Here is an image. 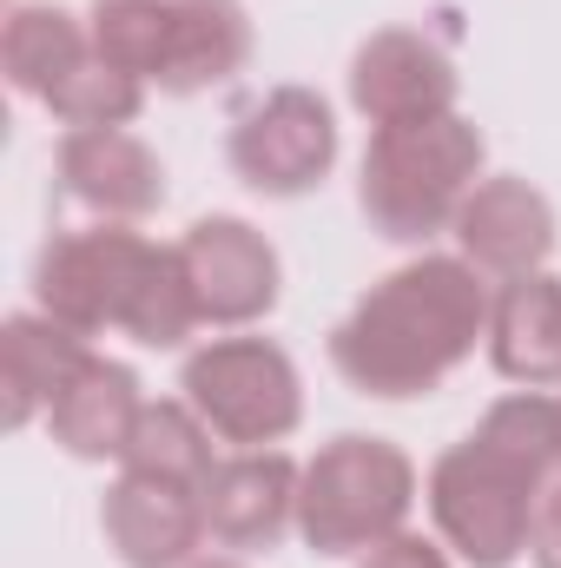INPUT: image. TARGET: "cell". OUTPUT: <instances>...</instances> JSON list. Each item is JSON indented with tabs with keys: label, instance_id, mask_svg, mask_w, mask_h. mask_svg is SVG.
Here are the masks:
<instances>
[{
	"label": "cell",
	"instance_id": "obj_22",
	"mask_svg": "<svg viewBox=\"0 0 561 568\" xmlns=\"http://www.w3.org/2000/svg\"><path fill=\"white\" fill-rule=\"evenodd\" d=\"M357 568H456L429 536H410V529H397L390 542H377V549H364V562Z\"/></svg>",
	"mask_w": 561,
	"mask_h": 568
},
{
	"label": "cell",
	"instance_id": "obj_20",
	"mask_svg": "<svg viewBox=\"0 0 561 568\" xmlns=\"http://www.w3.org/2000/svg\"><path fill=\"white\" fill-rule=\"evenodd\" d=\"M93 53L133 80H165L172 33H178V0H93L86 13Z\"/></svg>",
	"mask_w": 561,
	"mask_h": 568
},
{
	"label": "cell",
	"instance_id": "obj_25",
	"mask_svg": "<svg viewBox=\"0 0 561 568\" xmlns=\"http://www.w3.org/2000/svg\"><path fill=\"white\" fill-rule=\"evenodd\" d=\"M555 404H561V397H555Z\"/></svg>",
	"mask_w": 561,
	"mask_h": 568
},
{
	"label": "cell",
	"instance_id": "obj_23",
	"mask_svg": "<svg viewBox=\"0 0 561 568\" xmlns=\"http://www.w3.org/2000/svg\"><path fill=\"white\" fill-rule=\"evenodd\" d=\"M529 556H536V568H561V483H549V489H542V503H536Z\"/></svg>",
	"mask_w": 561,
	"mask_h": 568
},
{
	"label": "cell",
	"instance_id": "obj_11",
	"mask_svg": "<svg viewBox=\"0 0 561 568\" xmlns=\"http://www.w3.org/2000/svg\"><path fill=\"white\" fill-rule=\"evenodd\" d=\"M456 258H469L489 278H522L542 272L555 252V205L529 185V179H482L462 212H456Z\"/></svg>",
	"mask_w": 561,
	"mask_h": 568
},
{
	"label": "cell",
	"instance_id": "obj_13",
	"mask_svg": "<svg viewBox=\"0 0 561 568\" xmlns=\"http://www.w3.org/2000/svg\"><path fill=\"white\" fill-rule=\"evenodd\" d=\"M100 523L126 568H185L212 536L198 489H172L152 476H120L100 503Z\"/></svg>",
	"mask_w": 561,
	"mask_h": 568
},
{
	"label": "cell",
	"instance_id": "obj_24",
	"mask_svg": "<svg viewBox=\"0 0 561 568\" xmlns=\"http://www.w3.org/2000/svg\"><path fill=\"white\" fill-rule=\"evenodd\" d=\"M185 568H245V562H232V556H192Z\"/></svg>",
	"mask_w": 561,
	"mask_h": 568
},
{
	"label": "cell",
	"instance_id": "obj_21",
	"mask_svg": "<svg viewBox=\"0 0 561 568\" xmlns=\"http://www.w3.org/2000/svg\"><path fill=\"white\" fill-rule=\"evenodd\" d=\"M145 106V80H133V73H120V67H106L100 53L47 100V113L53 120H67L73 133L80 126H133Z\"/></svg>",
	"mask_w": 561,
	"mask_h": 568
},
{
	"label": "cell",
	"instance_id": "obj_7",
	"mask_svg": "<svg viewBox=\"0 0 561 568\" xmlns=\"http://www.w3.org/2000/svg\"><path fill=\"white\" fill-rule=\"evenodd\" d=\"M330 165H337V120L310 87H272L232 120V172L265 199H297L324 185Z\"/></svg>",
	"mask_w": 561,
	"mask_h": 568
},
{
	"label": "cell",
	"instance_id": "obj_17",
	"mask_svg": "<svg viewBox=\"0 0 561 568\" xmlns=\"http://www.w3.org/2000/svg\"><path fill=\"white\" fill-rule=\"evenodd\" d=\"M93 60V33L67 13V7H47V0H20L7 13V33H0V67H7V87L20 100H53L80 67Z\"/></svg>",
	"mask_w": 561,
	"mask_h": 568
},
{
	"label": "cell",
	"instance_id": "obj_5",
	"mask_svg": "<svg viewBox=\"0 0 561 568\" xmlns=\"http://www.w3.org/2000/svg\"><path fill=\"white\" fill-rule=\"evenodd\" d=\"M542 489H549L542 469L496 449L489 436H462L429 469V516H436V536L469 568H509L529 549Z\"/></svg>",
	"mask_w": 561,
	"mask_h": 568
},
{
	"label": "cell",
	"instance_id": "obj_19",
	"mask_svg": "<svg viewBox=\"0 0 561 568\" xmlns=\"http://www.w3.org/2000/svg\"><path fill=\"white\" fill-rule=\"evenodd\" d=\"M126 476H152V483H172V489H205V476L218 469L212 463V429L192 404H145L140 429L126 443Z\"/></svg>",
	"mask_w": 561,
	"mask_h": 568
},
{
	"label": "cell",
	"instance_id": "obj_12",
	"mask_svg": "<svg viewBox=\"0 0 561 568\" xmlns=\"http://www.w3.org/2000/svg\"><path fill=\"white\" fill-rule=\"evenodd\" d=\"M60 192L100 219L133 225L145 212L165 205V165L145 140H133L126 126H80L60 140Z\"/></svg>",
	"mask_w": 561,
	"mask_h": 568
},
{
	"label": "cell",
	"instance_id": "obj_10",
	"mask_svg": "<svg viewBox=\"0 0 561 568\" xmlns=\"http://www.w3.org/2000/svg\"><path fill=\"white\" fill-rule=\"evenodd\" d=\"M297 489H304V469L284 449L225 456L198 489L212 542L218 549H278L284 529L297 523Z\"/></svg>",
	"mask_w": 561,
	"mask_h": 568
},
{
	"label": "cell",
	"instance_id": "obj_3",
	"mask_svg": "<svg viewBox=\"0 0 561 568\" xmlns=\"http://www.w3.org/2000/svg\"><path fill=\"white\" fill-rule=\"evenodd\" d=\"M476 185H482V133L462 113H436L370 133L357 205L370 232H384L390 245H422L442 225H456Z\"/></svg>",
	"mask_w": 561,
	"mask_h": 568
},
{
	"label": "cell",
	"instance_id": "obj_18",
	"mask_svg": "<svg viewBox=\"0 0 561 568\" xmlns=\"http://www.w3.org/2000/svg\"><path fill=\"white\" fill-rule=\"evenodd\" d=\"M252 60V20L238 0H178V33L165 60V93H205L225 87Z\"/></svg>",
	"mask_w": 561,
	"mask_h": 568
},
{
	"label": "cell",
	"instance_id": "obj_8",
	"mask_svg": "<svg viewBox=\"0 0 561 568\" xmlns=\"http://www.w3.org/2000/svg\"><path fill=\"white\" fill-rule=\"evenodd\" d=\"M178 265H185V284H192L198 324L245 331L278 304V252L245 219H198L178 239Z\"/></svg>",
	"mask_w": 561,
	"mask_h": 568
},
{
	"label": "cell",
	"instance_id": "obj_1",
	"mask_svg": "<svg viewBox=\"0 0 561 568\" xmlns=\"http://www.w3.org/2000/svg\"><path fill=\"white\" fill-rule=\"evenodd\" d=\"M489 304L496 297L469 258L422 252L357 297V311L330 331V364L364 397H429L489 337Z\"/></svg>",
	"mask_w": 561,
	"mask_h": 568
},
{
	"label": "cell",
	"instance_id": "obj_9",
	"mask_svg": "<svg viewBox=\"0 0 561 568\" xmlns=\"http://www.w3.org/2000/svg\"><path fill=\"white\" fill-rule=\"evenodd\" d=\"M456 60L436 33L422 27H384L357 47L350 60V106L370 126H404V120H436L456 113Z\"/></svg>",
	"mask_w": 561,
	"mask_h": 568
},
{
	"label": "cell",
	"instance_id": "obj_15",
	"mask_svg": "<svg viewBox=\"0 0 561 568\" xmlns=\"http://www.w3.org/2000/svg\"><path fill=\"white\" fill-rule=\"evenodd\" d=\"M489 364L509 384H522V390L561 384V278L555 272L502 278L496 304H489Z\"/></svg>",
	"mask_w": 561,
	"mask_h": 568
},
{
	"label": "cell",
	"instance_id": "obj_4",
	"mask_svg": "<svg viewBox=\"0 0 561 568\" xmlns=\"http://www.w3.org/2000/svg\"><path fill=\"white\" fill-rule=\"evenodd\" d=\"M417 509V463L384 436H330L304 463L297 536L317 556H364L390 542Z\"/></svg>",
	"mask_w": 561,
	"mask_h": 568
},
{
	"label": "cell",
	"instance_id": "obj_6",
	"mask_svg": "<svg viewBox=\"0 0 561 568\" xmlns=\"http://www.w3.org/2000/svg\"><path fill=\"white\" fill-rule=\"evenodd\" d=\"M178 390L218 443H238V449L284 443L304 417L297 364L272 337H212V344H198L185 357Z\"/></svg>",
	"mask_w": 561,
	"mask_h": 568
},
{
	"label": "cell",
	"instance_id": "obj_2",
	"mask_svg": "<svg viewBox=\"0 0 561 568\" xmlns=\"http://www.w3.org/2000/svg\"><path fill=\"white\" fill-rule=\"evenodd\" d=\"M33 304L80 337L126 331L145 351H178L198 324L178 245H152L120 219L53 232L33 258Z\"/></svg>",
	"mask_w": 561,
	"mask_h": 568
},
{
	"label": "cell",
	"instance_id": "obj_14",
	"mask_svg": "<svg viewBox=\"0 0 561 568\" xmlns=\"http://www.w3.org/2000/svg\"><path fill=\"white\" fill-rule=\"evenodd\" d=\"M140 377L126 371V364H113V357H86L73 377H67V390L53 397V410H47V429H53V443L67 449V456H80V463H106V456H126V443H133V429H140Z\"/></svg>",
	"mask_w": 561,
	"mask_h": 568
},
{
	"label": "cell",
	"instance_id": "obj_16",
	"mask_svg": "<svg viewBox=\"0 0 561 568\" xmlns=\"http://www.w3.org/2000/svg\"><path fill=\"white\" fill-rule=\"evenodd\" d=\"M86 337L67 331L47 311H20L0 324V390H7V429H27L33 417L53 410V397L67 390V377L86 364Z\"/></svg>",
	"mask_w": 561,
	"mask_h": 568
}]
</instances>
